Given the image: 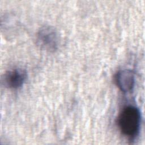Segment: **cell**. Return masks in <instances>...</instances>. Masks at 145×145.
Wrapping results in <instances>:
<instances>
[{"instance_id":"1","label":"cell","mask_w":145,"mask_h":145,"mask_svg":"<svg viewBox=\"0 0 145 145\" xmlns=\"http://www.w3.org/2000/svg\"><path fill=\"white\" fill-rule=\"evenodd\" d=\"M117 125L121 133L129 139H134L140 129L141 115L139 109L134 105L122 108L117 117Z\"/></svg>"},{"instance_id":"2","label":"cell","mask_w":145,"mask_h":145,"mask_svg":"<svg viewBox=\"0 0 145 145\" xmlns=\"http://www.w3.org/2000/svg\"><path fill=\"white\" fill-rule=\"evenodd\" d=\"M37 40L41 48L50 52H54L58 48L59 37L54 28L45 26L38 32Z\"/></svg>"},{"instance_id":"3","label":"cell","mask_w":145,"mask_h":145,"mask_svg":"<svg viewBox=\"0 0 145 145\" xmlns=\"http://www.w3.org/2000/svg\"><path fill=\"white\" fill-rule=\"evenodd\" d=\"M27 79L26 71L22 69H14L6 71L2 79L3 85L10 89L22 87Z\"/></svg>"},{"instance_id":"4","label":"cell","mask_w":145,"mask_h":145,"mask_svg":"<svg viewBox=\"0 0 145 145\" xmlns=\"http://www.w3.org/2000/svg\"><path fill=\"white\" fill-rule=\"evenodd\" d=\"M114 81L120 90L123 92H129L134 87L135 76L130 70H122L115 75Z\"/></svg>"}]
</instances>
